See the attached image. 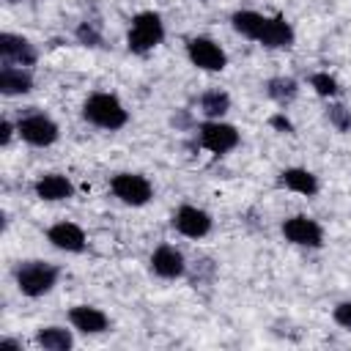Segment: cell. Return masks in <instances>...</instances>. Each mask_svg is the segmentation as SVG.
Here are the masks:
<instances>
[{
	"label": "cell",
	"mask_w": 351,
	"mask_h": 351,
	"mask_svg": "<svg viewBox=\"0 0 351 351\" xmlns=\"http://www.w3.org/2000/svg\"><path fill=\"white\" fill-rule=\"evenodd\" d=\"M74 36H77V41L85 44V47H101V44H104V38H101V33H99V27H96L93 22H80Z\"/></svg>",
	"instance_id": "24"
},
{
	"label": "cell",
	"mask_w": 351,
	"mask_h": 351,
	"mask_svg": "<svg viewBox=\"0 0 351 351\" xmlns=\"http://www.w3.org/2000/svg\"><path fill=\"white\" fill-rule=\"evenodd\" d=\"M60 280V269L47 263V261H22L16 269H14V282H16V291L27 299H38V296H47Z\"/></svg>",
	"instance_id": "2"
},
{
	"label": "cell",
	"mask_w": 351,
	"mask_h": 351,
	"mask_svg": "<svg viewBox=\"0 0 351 351\" xmlns=\"http://www.w3.org/2000/svg\"><path fill=\"white\" fill-rule=\"evenodd\" d=\"M282 236L285 241L296 244V247H307V250H318L324 247V228L307 217V214H293L282 222Z\"/></svg>",
	"instance_id": "9"
},
{
	"label": "cell",
	"mask_w": 351,
	"mask_h": 351,
	"mask_svg": "<svg viewBox=\"0 0 351 351\" xmlns=\"http://www.w3.org/2000/svg\"><path fill=\"white\" fill-rule=\"evenodd\" d=\"M310 88H313L321 99H335V96H340V82H337L329 71H313V74H310Z\"/></svg>",
	"instance_id": "22"
},
{
	"label": "cell",
	"mask_w": 351,
	"mask_h": 351,
	"mask_svg": "<svg viewBox=\"0 0 351 351\" xmlns=\"http://www.w3.org/2000/svg\"><path fill=\"white\" fill-rule=\"evenodd\" d=\"M241 143V134L233 123H225L222 118L219 121H203L197 126V145L206 148L208 154H230L236 145Z\"/></svg>",
	"instance_id": "5"
},
{
	"label": "cell",
	"mask_w": 351,
	"mask_h": 351,
	"mask_svg": "<svg viewBox=\"0 0 351 351\" xmlns=\"http://www.w3.org/2000/svg\"><path fill=\"white\" fill-rule=\"evenodd\" d=\"M277 181H280V186H285L288 192H296V195H304V197H313V195H318V189H321L318 176L310 173L307 167H285Z\"/></svg>",
	"instance_id": "17"
},
{
	"label": "cell",
	"mask_w": 351,
	"mask_h": 351,
	"mask_svg": "<svg viewBox=\"0 0 351 351\" xmlns=\"http://www.w3.org/2000/svg\"><path fill=\"white\" fill-rule=\"evenodd\" d=\"M296 41V33L291 27V22L285 16H266L263 19V27H261V36H258V44H263L266 49H288L293 47Z\"/></svg>",
	"instance_id": "12"
},
{
	"label": "cell",
	"mask_w": 351,
	"mask_h": 351,
	"mask_svg": "<svg viewBox=\"0 0 351 351\" xmlns=\"http://www.w3.org/2000/svg\"><path fill=\"white\" fill-rule=\"evenodd\" d=\"M326 118H329V123H332L340 134H348V132H351V107L332 101V104L326 107Z\"/></svg>",
	"instance_id": "23"
},
{
	"label": "cell",
	"mask_w": 351,
	"mask_h": 351,
	"mask_svg": "<svg viewBox=\"0 0 351 351\" xmlns=\"http://www.w3.org/2000/svg\"><path fill=\"white\" fill-rule=\"evenodd\" d=\"M33 90V74L25 66H0V93L3 96H25Z\"/></svg>",
	"instance_id": "16"
},
{
	"label": "cell",
	"mask_w": 351,
	"mask_h": 351,
	"mask_svg": "<svg viewBox=\"0 0 351 351\" xmlns=\"http://www.w3.org/2000/svg\"><path fill=\"white\" fill-rule=\"evenodd\" d=\"M165 41V22L156 11H140L132 16L129 33H126V47L134 55H145L156 49Z\"/></svg>",
	"instance_id": "3"
},
{
	"label": "cell",
	"mask_w": 351,
	"mask_h": 351,
	"mask_svg": "<svg viewBox=\"0 0 351 351\" xmlns=\"http://www.w3.org/2000/svg\"><path fill=\"white\" fill-rule=\"evenodd\" d=\"M36 346L44 351H69L74 346V335L66 326H41L36 332Z\"/></svg>",
	"instance_id": "19"
},
{
	"label": "cell",
	"mask_w": 351,
	"mask_h": 351,
	"mask_svg": "<svg viewBox=\"0 0 351 351\" xmlns=\"http://www.w3.org/2000/svg\"><path fill=\"white\" fill-rule=\"evenodd\" d=\"M170 222H173L176 233H181L184 239H206L211 233V228H214L211 214L206 208H200V206H192V203L178 206L173 211V219Z\"/></svg>",
	"instance_id": "8"
},
{
	"label": "cell",
	"mask_w": 351,
	"mask_h": 351,
	"mask_svg": "<svg viewBox=\"0 0 351 351\" xmlns=\"http://www.w3.org/2000/svg\"><path fill=\"white\" fill-rule=\"evenodd\" d=\"M186 58L200 71H222L228 66V52L208 36H195L186 41Z\"/></svg>",
	"instance_id": "7"
},
{
	"label": "cell",
	"mask_w": 351,
	"mask_h": 351,
	"mask_svg": "<svg viewBox=\"0 0 351 351\" xmlns=\"http://www.w3.org/2000/svg\"><path fill=\"white\" fill-rule=\"evenodd\" d=\"M14 132H16V123H11L8 118H3V121H0V145H3V148H8V145H11Z\"/></svg>",
	"instance_id": "27"
},
{
	"label": "cell",
	"mask_w": 351,
	"mask_h": 351,
	"mask_svg": "<svg viewBox=\"0 0 351 351\" xmlns=\"http://www.w3.org/2000/svg\"><path fill=\"white\" fill-rule=\"evenodd\" d=\"M332 318H335L337 326L351 329V299H348V302H337L335 310H332Z\"/></svg>",
	"instance_id": "25"
},
{
	"label": "cell",
	"mask_w": 351,
	"mask_h": 351,
	"mask_svg": "<svg viewBox=\"0 0 351 351\" xmlns=\"http://www.w3.org/2000/svg\"><path fill=\"white\" fill-rule=\"evenodd\" d=\"M151 271L162 280H178L186 274V258L178 247L173 244H159L154 252H151Z\"/></svg>",
	"instance_id": "10"
},
{
	"label": "cell",
	"mask_w": 351,
	"mask_h": 351,
	"mask_svg": "<svg viewBox=\"0 0 351 351\" xmlns=\"http://www.w3.org/2000/svg\"><path fill=\"white\" fill-rule=\"evenodd\" d=\"M269 126H271L274 132H280V134H293V123H291V118H288L285 112H274V115L269 118Z\"/></svg>",
	"instance_id": "26"
},
{
	"label": "cell",
	"mask_w": 351,
	"mask_h": 351,
	"mask_svg": "<svg viewBox=\"0 0 351 351\" xmlns=\"http://www.w3.org/2000/svg\"><path fill=\"white\" fill-rule=\"evenodd\" d=\"M3 346H14V348H22L19 340H11V337H3Z\"/></svg>",
	"instance_id": "28"
},
{
	"label": "cell",
	"mask_w": 351,
	"mask_h": 351,
	"mask_svg": "<svg viewBox=\"0 0 351 351\" xmlns=\"http://www.w3.org/2000/svg\"><path fill=\"white\" fill-rule=\"evenodd\" d=\"M197 107H200V115H203L206 121H219V118L230 110V96H228L222 88H208V90L200 93Z\"/></svg>",
	"instance_id": "18"
},
{
	"label": "cell",
	"mask_w": 351,
	"mask_h": 351,
	"mask_svg": "<svg viewBox=\"0 0 351 351\" xmlns=\"http://www.w3.org/2000/svg\"><path fill=\"white\" fill-rule=\"evenodd\" d=\"M0 60L3 63H11V66H36L38 60V49L25 38V36H16V33H3L0 36Z\"/></svg>",
	"instance_id": "11"
},
{
	"label": "cell",
	"mask_w": 351,
	"mask_h": 351,
	"mask_svg": "<svg viewBox=\"0 0 351 351\" xmlns=\"http://www.w3.org/2000/svg\"><path fill=\"white\" fill-rule=\"evenodd\" d=\"M266 96L271 99V101H277V104H291L296 96H299V82L293 80V77H285V74H277V77H269L266 80Z\"/></svg>",
	"instance_id": "20"
},
{
	"label": "cell",
	"mask_w": 351,
	"mask_h": 351,
	"mask_svg": "<svg viewBox=\"0 0 351 351\" xmlns=\"http://www.w3.org/2000/svg\"><path fill=\"white\" fill-rule=\"evenodd\" d=\"M82 118L99 129H107V132H115V129H123L129 123V110L123 107V101L115 96V93H107V90H96L85 99L82 104Z\"/></svg>",
	"instance_id": "1"
},
{
	"label": "cell",
	"mask_w": 351,
	"mask_h": 351,
	"mask_svg": "<svg viewBox=\"0 0 351 351\" xmlns=\"http://www.w3.org/2000/svg\"><path fill=\"white\" fill-rule=\"evenodd\" d=\"M33 192L38 200H47V203H60V200H69L74 197V184L69 176L63 173H44L36 178L33 184Z\"/></svg>",
	"instance_id": "14"
},
{
	"label": "cell",
	"mask_w": 351,
	"mask_h": 351,
	"mask_svg": "<svg viewBox=\"0 0 351 351\" xmlns=\"http://www.w3.org/2000/svg\"><path fill=\"white\" fill-rule=\"evenodd\" d=\"M263 19H266L263 14H258V11H252V8H241V11H233L230 25H233V30H236L239 36L258 41L261 27H263Z\"/></svg>",
	"instance_id": "21"
},
{
	"label": "cell",
	"mask_w": 351,
	"mask_h": 351,
	"mask_svg": "<svg viewBox=\"0 0 351 351\" xmlns=\"http://www.w3.org/2000/svg\"><path fill=\"white\" fill-rule=\"evenodd\" d=\"M69 324H71V329H77L82 335H101L110 329L107 313L93 304H74L69 310Z\"/></svg>",
	"instance_id": "13"
},
{
	"label": "cell",
	"mask_w": 351,
	"mask_h": 351,
	"mask_svg": "<svg viewBox=\"0 0 351 351\" xmlns=\"http://www.w3.org/2000/svg\"><path fill=\"white\" fill-rule=\"evenodd\" d=\"M47 241L55 247V250H63V252H82L88 239H85V230L77 225V222H55L52 228H47Z\"/></svg>",
	"instance_id": "15"
},
{
	"label": "cell",
	"mask_w": 351,
	"mask_h": 351,
	"mask_svg": "<svg viewBox=\"0 0 351 351\" xmlns=\"http://www.w3.org/2000/svg\"><path fill=\"white\" fill-rule=\"evenodd\" d=\"M16 134L33 148H49L58 143L60 129L47 112H25L16 121Z\"/></svg>",
	"instance_id": "4"
},
{
	"label": "cell",
	"mask_w": 351,
	"mask_h": 351,
	"mask_svg": "<svg viewBox=\"0 0 351 351\" xmlns=\"http://www.w3.org/2000/svg\"><path fill=\"white\" fill-rule=\"evenodd\" d=\"M110 192H112L123 206L140 208V206H145V203L154 197V184H151L143 173H115V176L110 178Z\"/></svg>",
	"instance_id": "6"
}]
</instances>
